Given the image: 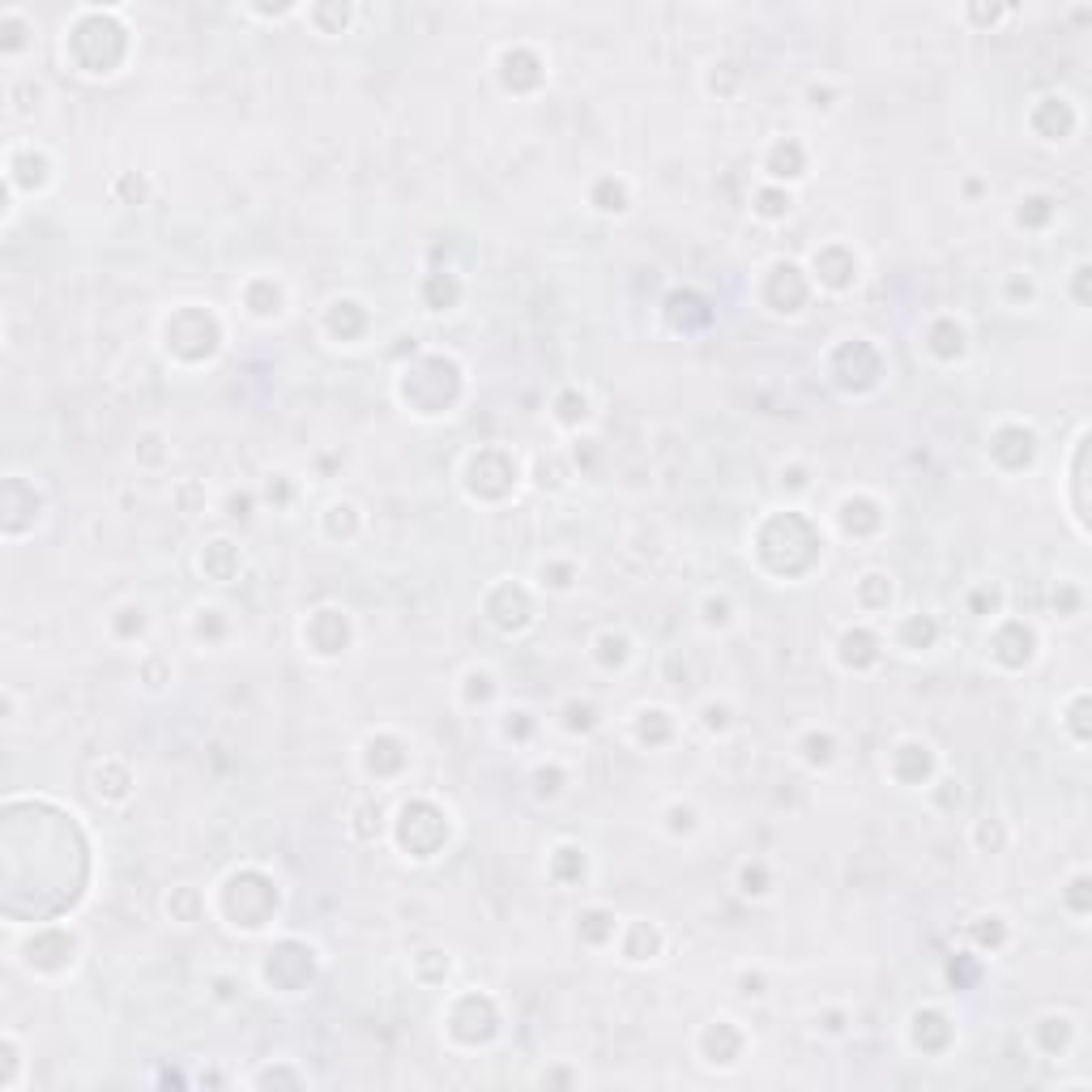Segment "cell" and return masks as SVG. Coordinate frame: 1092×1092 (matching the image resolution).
<instances>
[{"instance_id": "obj_5", "label": "cell", "mask_w": 1092, "mask_h": 1092, "mask_svg": "<svg viewBox=\"0 0 1092 1092\" xmlns=\"http://www.w3.org/2000/svg\"><path fill=\"white\" fill-rule=\"evenodd\" d=\"M35 52V18L22 5H5L0 10V60L10 65V73H22V65Z\"/></svg>"}, {"instance_id": "obj_8", "label": "cell", "mask_w": 1092, "mask_h": 1092, "mask_svg": "<svg viewBox=\"0 0 1092 1092\" xmlns=\"http://www.w3.org/2000/svg\"><path fill=\"white\" fill-rule=\"evenodd\" d=\"M593 184H597V189H589V205H593L597 214L614 218V214H628V210H632L628 184H623L619 176H602V180H593Z\"/></svg>"}, {"instance_id": "obj_14", "label": "cell", "mask_w": 1092, "mask_h": 1092, "mask_svg": "<svg viewBox=\"0 0 1092 1092\" xmlns=\"http://www.w3.org/2000/svg\"><path fill=\"white\" fill-rule=\"evenodd\" d=\"M807 107H811V111H833V107H837L833 94H828V82H824V86H820V82L807 86Z\"/></svg>"}, {"instance_id": "obj_4", "label": "cell", "mask_w": 1092, "mask_h": 1092, "mask_svg": "<svg viewBox=\"0 0 1092 1092\" xmlns=\"http://www.w3.org/2000/svg\"><path fill=\"white\" fill-rule=\"evenodd\" d=\"M811 176V149L799 137H776L764 154V180L776 189H790L803 184Z\"/></svg>"}, {"instance_id": "obj_6", "label": "cell", "mask_w": 1092, "mask_h": 1092, "mask_svg": "<svg viewBox=\"0 0 1092 1092\" xmlns=\"http://www.w3.org/2000/svg\"><path fill=\"white\" fill-rule=\"evenodd\" d=\"M854 597L862 606V619H888L892 610V576L888 572H862L858 585H854Z\"/></svg>"}, {"instance_id": "obj_9", "label": "cell", "mask_w": 1092, "mask_h": 1092, "mask_svg": "<svg viewBox=\"0 0 1092 1092\" xmlns=\"http://www.w3.org/2000/svg\"><path fill=\"white\" fill-rule=\"evenodd\" d=\"M799 759H803L807 768H816V772L833 768V759H837V738H833V730H807V734L799 738Z\"/></svg>"}, {"instance_id": "obj_10", "label": "cell", "mask_w": 1092, "mask_h": 1092, "mask_svg": "<svg viewBox=\"0 0 1092 1092\" xmlns=\"http://www.w3.org/2000/svg\"><path fill=\"white\" fill-rule=\"evenodd\" d=\"M734 888H738V896H747V900H764V896H772V866H768V862H759V858L742 862V866H738V875H734Z\"/></svg>"}, {"instance_id": "obj_12", "label": "cell", "mask_w": 1092, "mask_h": 1092, "mask_svg": "<svg viewBox=\"0 0 1092 1092\" xmlns=\"http://www.w3.org/2000/svg\"><path fill=\"white\" fill-rule=\"evenodd\" d=\"M700 726H704L709 734H730V726H734V713H730L726 704L709 700V704L700 709Z\"/></svg>"}, {"instance_id": "obj_11", "label": "cell", "mask_w": 1092, "mask_h": 1092, "mask_svg": "<svg viewBox=\"0 0 1092 1092\" xmlns=\"http://www.w3.org/2000/svg\"><path fill=\"white\" fill-rule=\"evenodd\" d=\"M759 201H764V205H751V210H755V218H764V222H782V218H790V214H794V193H790V189L764 184Z\"/></svg>"}, {"instance_id": "obj_7", "label": "cell", "mask_w": 1092, "mask_h": 1092, "mask_svg": "<svg viewBox=\"0 0 1092 1092\" xmlns=\"http://www.w3.org/2000/svg\"><path fill=\"white\" fill-rule=\"evenodd\" d=\"M0 1058H5V1071H0V1092H22L26 1088V1041L18 1028L0 1033Z\"/></svg>"}, {"instance_id": "obj_2", "label": "cell", "mask_w": 1092, "mask_h": 1092, "mask_svg": "<svg viewBox=\"0 0 1092 1092\" xmlns=\"http://www.w3.org/2000/svg\"><path fill=\"white\" fill-rule=\"evenodd\" d=\"M22 517H26L31 538H35V530L48 521L43 487L22 470H5V483H0V534H5V542H14V547H18V534H22V525H18Z\"/></svg>"}, {"instance_id": "obj_3", "label": "cell", "mask_w": 1092, "mask_h": 1092, "mask_svg": "<svg viewBox=\"0 0 1092 1092\" xmlns=\"http://www.w3.org/2000/svg\"><path fill=\"white\" fill-rule=\"evenodd\" d=\"M803 269H807V278H811L816 290L845 294L849 286H858V256H854L849 244H824V248H816Z\"/></svg>"}, {"instance_id": "obj_13", "label": "cell", "mask_w": 1092, "mask_h": 1092, "mask_svg": "<svg viewBox=\"0 0 1092 1092\" xmlns=\"http://www.w3.org/2000/svg\"><path fill=\"white\" fill-rule=\"evenodd\" d=\"M704 628H730V619H734V606H730V597H709L704 602Z\"/></svg>"}, {"instance_id": "obj_1", "label": "cell", "mask_w": 1092, "mask_h": 1092, "mask_svg": "<svg viewBox=\"0 0 1092 1092\" xmlns=\"http://www.w3.org/2000/svg\"><path fill=\"white\" fill-rule=\"evenodd\" d=\"M0 184H5V218H0V231H14L18 222V201L22 197H43L56 184V159L52 149L39 145L35 137H14L5 141V167H0Z\"/></svg>"}]
</instances>
